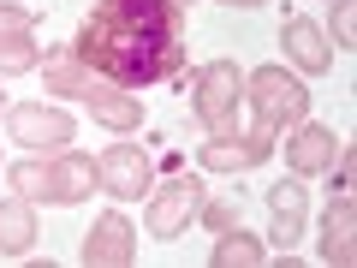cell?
I'll return each mask as SVG.
<instances>
[{"label":"cell","instance_id":"cb8c5ba5","mask_svg":"<svg viewBox=\"0 0 357 268\" xmlns=\"http://www.w3.org/2000/svg\"><path fill=\"white\" fill-rule=\"evenodd\" d=\"M220 6H244V13H250V6H262V0H220Z\"/></svg>","mask_w":357,"mask_h":268},{"label":"cell","instance_id":"603a6c76","mask_svg":"<svg viewBox=\"0 0 357 268\" xmlns=\"http://www.w3.org/2000/svg\"><path fill=\"white\" fill-rule=\"evenodd\" d=\"M268 239L280 244V251H292V244L304 239V221H286V215H274V221H268Z\"/></svg>","mask_w":357,"mask_h":268},{"label":"cell","instance_id":"484cf974","mask_svg":"<svg viewBox=\"0 0 357 268\" xmlns=\"http://www.w3.org/2000/svg\"><path fill=\"white\" fill-rule=\"evenodd\" d=\"M0 114H6V96H0Z\"/></svg>","mask_w":357,"mask_h":268},{"label":"cell","instance_id":"4fadbf2b","mask_svg":"<svg viewBox=\"0 0 357 268\" xmlns=\"http://www.w3.org/2000/svg\"><path fill=\"white\" fill-rule=\"evenodd\" d=\"M268 143H256V137H208L203 149H197V161H203V173H250V167H262L268 161Z\"/></svg>","mask_w":357,"mask_h":268},{"label":"cell","instance_id":"3957f363","mask_svg":"<svg viewBox=\"0 0 357 268\" xmlns=\"http://www.w3.org/2000/svg\"><path fill=\"white\" fill-rule=\"evenodd\" d=\"M203 197H208V185L197 173H173L167 185H149V209H143V232L149 239H178V232L197 221V209H203Z\"/></svg>","mask_w":357,"mask_h":268},{"label":"cell","instance_id":"7402d4cb","mask_svg":"<svg viewBox=\"0 0 357 268\" xmlns=\"http://www.w3.org/2000/svg\"><path fill=\"white\" fill-rule=\"evenodd\" d=\"M36 30V13H24V6H6L0 0V36H30Z\"/></svg>","mask_w":357,"mask_h":268},{"label":"cell","instance_id":"2e32d148","mask_svg":"<svg viewBox=\"0 0 357 268\" xmlns=\"http://www.w3.org/2000/svg\"><path fill=\"white\" fill-rule=\"evenodd\" d=\"M208 262H215V268H256V262H268V244L250 239L244 227H232V232H220V244H215Z\"/></svg>","mask_w":357,"mask_h":268},{"label":"cell","instance_id":"7c38bea8","mask_svg":"<svg viewBox=\"0 0 357 268\" xmlns=\"http://www.w3.org/2000/svg\"><path fill=\"white\" fill-rule=\"evenodd\" d=\"M321 262H333V268L357 262V203L351 197H333L328 215H321Z\"/></svg>","mask_w":357,"mask_h":268},{"label":"cell","instance_id":"ba28073f","mask_svg":"<svg viewBox=\"0 0 357 268\" xmlns=\"http://www.w3.org/2000/svg\"><path fill=\"white\" fill-rule=\"evenodd\" d=\"M102 179H96V161L89 155H72V149H60L48 161V203H60V209H72V203H84L89 191H96Z\"/></svg>","mask_w":357,"mask_h":268},{"label":"cell","instance_id":"6da1fadb","mask_svg":"<svg viewBox=\"0 0 357 268\" xmlns=\"http://www.w3.org/2000/svg\"><path fill=\"white\" fill-rule=\"evenodd\" d=\"M72 54L119 89H149L185 72V13L173 0H96Z\"/></svg>","mask_w":357,"mask_h":268},{"label":"cell","instance_id":"e0dca14e","mask_svg":"<svg viewBox=\"0 0 357 268\" xmlns=\"http://www.w3.org/2000/svg\"><path fill=\"white\" fill-rule=\"evenodd\" d=\"M6 185H13L18 197H30V203H48V161H13L6 167Z\"/></svg>","mask_w":357,"mask_h":268},{"label":"cell","instance_id":"30bf717a","mask_svg":"<svg viewBox=\"0 0 357 268\" xmlns=\"http://www.w3.org/2000/svg\"><path fill=\"white\" fill-rule=\"evenodd\" d=\"M280 48H286V60L298 66V72H328L333 66V48H328V30L316 24V18H286V30H280Z\"/></svg>","mask_w":357,"mask_h":268},{"label":"cell","instance_id":"d6986e66","mask_svg":"<svg viewBox=\"0 0 357 268\" xmlns=\"http://www.w3.org/2000/svg\"><path fill=\"white\" fill-rule=\"evenodd\" d=\"M42 48L30 36H0V77H18V72H36Z\"/></svg>","mask_w":357,"mask_h":268},{"label":"cell","instance_id":"7a4b0ae2","mask_svg":"<svg viewBox=\"0 0 357 268\" xmlns=\"http://www.w3.org/2000/svg\"><path fill=\"white\" fill-rule=\"evenodd\" d=\"M244 96H250V131H238V137H256L268 149H274V137L286 126H298L310 114V89L286 66H256V72H244Z\"/></svg>","mask_w":357,"mask_h":268},{"label":"cell","instance_id":"277c9868","mask_svg":"<svg viewBox=\"0 0 357 268\" xmlns=\"http://www.w3.org/2000/svg\"><path fill=\"white\" fill-rule=\"evenodd\" d=\"M6 137H13L18 149H30V155H60L66 143L77 137V126H72V114H66V107L18 102V107H6Z\"/></svg>","mask_w":357,"mask_h":268},{"label":"cell","instance_id":"44dd1931","mask_svg":"<svg viewBox=\"0 0 357 268\" xmlns=\"http://www.w3.org/2000/svg\"><path fill=\"white\" fill-rule=\"evenodd\" d=\"M333 42L357 48V0H333Z\"/></svg>","mask_w":357,"mask_h":268},{"label":"cell","instance_id":"8992f818","mask_svg":"<svg viewBox=\"0 0 357 268\" xmlns=\"http://www.w3.org/2000/svg\"><path fill=\"white\" fill-rule=\"evenodd\" d=\"M96 179H102L107 197L137 203V197H149V185H155V161L137 149V143H114V149H102V161H96Z\"/></svg>","mask_w":357,"mask_h":268},{"label":"cell","instance_id":"8fae6325","mask_svg":"<svg viewBox=\"0 0 357 268\" xmlns=\"http://www.w3.org/2000/svg\"><path fill=\"white\" fill-rule=\"evenodd\" d=\"M340 155V137H333L328 126H304L298 119L292 126V137H286V167H292L298 179H310V173H328V161Z\"/></svg>","mask_w":357,"mask_h":268},{"label":"cell","instance_id":"ffe728a7","mask_svg":"<svg viewBox=\"0 0 357 268\" xmlns=\"http://www.w3.org/2000/svg\"><path fill=\"white\" fill-rule=\"evenodd\" d=\"M197 221H203V227H215V232H232V227H244L238 191H227V197H203V209H197Z\"/></svg>","mask_w":357,"mask_h":268},{"label":"cell","instance_id":"9c48e42d","mask_svg":"<svg viewBox=\"0 0 357 268\" xmlns=\"http://www.w3.org/2000/svg\"><path fill=\"white\" fill-rule=\"evenodd\" d=\"M42 77H48V96H77V102H96L102 89H114L107 77H96L84 60H77L72 48H54L48 66H42Z\"/></svg>","mask_w":357,"mask_h":268},{"label":"cell","instance_id":"52a82bcc","mask_svg":"<svg viewBox=\"0 0 357 268\" xmlns=\"http://www.w3.org/2000/svg\"><path fill=\"white\" fill-rule=\"evenodd\" d=\"M84 262L89 268H131L137 262V227H131L119 209H107V215L84 232Z\"/></svg>","mask_w":357,"mask_h":268},{"label":"cell","instance_id":"5b68a950","mask_svg":"<svg viewBox=\"0 0 357 268\" xmlns=\"http://www.w3.org/2000/svg\"><path fill=\"white\" fill-rule=\"evenodd\" d=\"M238 96H244V72L232 60H208L203 72H197V89H191V114L208 126V137H215L220 126H227L232 114H238Z\"/></svg>","mask_w":357,"mask_h":268},{"label":"cell","instance_id":"d4e9b609","mask_svg":"<svg viewBox=\"0 0 357 268\" xmlns=\"http://www.w3.org/2000/svg\"><path fill=\"white\" fill-rule=\"evenodd\" d=\"M173 6H178V13H185V6H191V0H173Z\"/></svg>","mask_w":357,"mask_h":268},{"label":"cell","instance_id":"ac0fdd59","mask_svg":"<svg viewBox=\"0 0 357 268\" xmlns=\"http://www.w3.org/2000/svg\"><path fill=\"white\" fill-rule=\"evenodd\" d=\"M310 209V191H304V179H280V185H268V215H286V221H304Z\"/></svg>","mask_w":357,"mask_h":268},{"label":"cell","instance_id":"5bb4252c","mask_svg":"<svg viewBox=\"0 0 357 268\" xmlns=\"http://www.w3.org/2000/svg\"><path fill=\"white\" fill-rule=\"evenodd\" d=\"M36 244V209L30 197H6L0 203V256H24Z\"/></svg>","mask_w":357,"mask_h":268},{"label":"cell","instance_id":"9a60e30c","mask_svg":"<svg viewBox=\"0 0 357 268\" xmlns=\"http://www.w3.org/2000/svg\"><path fill=\"white\" fill-rule=\"evenodd\" d=\"M84 107L102 119L107 131H137V126H143V96H131V89H119V84L102 89V96H96V102H84Z\"/></svg>","mask_w":357,"mask_h":268}]
</instances>
